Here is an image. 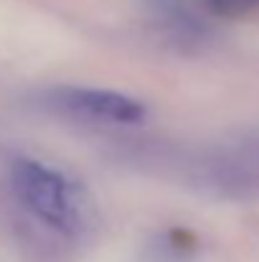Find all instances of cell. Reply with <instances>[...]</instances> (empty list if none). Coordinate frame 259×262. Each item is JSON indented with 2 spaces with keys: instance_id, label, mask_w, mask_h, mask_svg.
I'll return each instance as SVG.
<instances>
[{
  "instance_id": "7a4b0ae2",
  "label": "cell",
  "mask_w": 259,
  "mask_h": 262,
  "mask_svg": "<svg viewBox=\"0 0 259 262\" xmlns=\"http://www.w3.org/2000/svg\"><path fill=\"white\" fill-rule=\"evenodd\" d=\"M51 99L56 107L66 112L107 120V122H140L145 117V107L140 102L107 89H59L51 94Z\"/></svg>"
},
{
  "instance_id": "6da1fadb",
  "label": "cell",
  "mask_w": 259,
  "mask_h": 262,
  "mask_svg": "<svg viewBox=\"0 0 259 262\" xmlns=\"http://www.w3.org/2000/svg\"><path fill=\"white\" fill-rule=\"evenodd\" d=\"M10 186L18 201L54 229L72 232L77 224V211L72 201V188L66 178L36 161H15L10 168Z\"/></svg>"
},
{
  "instance_id": "3957f363",
  "label": "cell",
  "mask_w": 259,
  "mask_h": 262,
  "mask_svg": "<svg viewBox=\"0 0 259 262\" xmlns=\"http://www.w3.org/2000/svg\"><path fill=\"white\" fill-rule=\"evenodd\" d=\"M214 3H216V8L224 10V13H239V10H247V8L257 5L259 0H214Z\"/></svg>"
}]
</instances>
